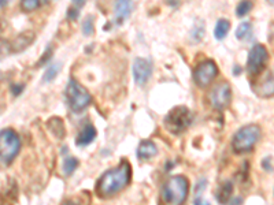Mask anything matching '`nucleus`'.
<instances>
[{"instance_id":"1","label":"nucleus","mask_w":274,"mask_h":205,"mask_svg":"<svg viewBox=\"0 0 274 205\" xmlns=\"http://www.w3.org/2000/svg\"><path fill=\"white\" fill-rule=\"evenodd\" d=\"M132 170L126 160H122L115 169H111L103 174L102 178L97 182L96 190L100 197H111L125 189L130 182Z\"/></svg>"},{"instance_id":"2","label":"nucleus","mask_w":274,"mask_h":205,"mask_svg":"<svg viewBox=\"0 0 274 205\" xmlns=\"http://www.w3.org/2000/svg\"><path fill=\"white\" fill-rule=\"evenodd\" d=\"M189 193L188 179L183 175L169 178L163 185L161 199L163 205H183Z\"/></svg>"},{"instance_id":"3","label":"nucleus","mask_w":274,"mask_h":205,"mask_svg":"<svg viewBox=\"0 0 274 205\" xmlns=\"http://www.w3.org/2000/svg\"><path fill=\"white\" fill-rule=\"evenodd\" d=\"M21 148V140L12 129L0 132V164L8 166L16 158Z\"/></svg>"},{"instance_id":"4","label":"nucleus","mask_w":274,"mask_h":205,"mask_svg":"<svg viewBox=\"0 0 274 205\" xmlns=\"http://www.w3.org/2000/svg\"><path fill=\"white\" fill-rule=\"evenodd\" d=\"M259 137H261V129L258 125H247L242 127L233 137V141H232L233 151L236 153L251 152L255 144L258 142Z\"/></svg>"},{"instance_id":"5","label":"nucleus","mask_w":274,"mask_h":205,"mask_svg":"<svg viewBox=\"0 0 274 205\" xmlns=\"http://www.w3.org/2000/svg\"><path fill=\"white\" fill-rule=\"evenodd\" d=\"M66 99H67V104L71 111H74V112H82L86 110L92 101L89 92L73 78L70 79L69 84L66 86Z\"/></svg>"},{"instance_id":"6","label":"nucleus","mask_w":274,"mask_h":205,"mask_svg":"<svg viewBox=\"0 0 274 205\" xmlns=\"http://www.w3.org/2000/svg\"><path fill=\"white\" fill-rule=\"evenodd\" d=\"M192 123V112L187 107H176L173 108L165 118V127L172 134H181L185 132Z\"/></svg>"},{"instance_id":"7","label":"nucleus","mask_w":274,"mask_h":205,"mask_svg":"<svg viewBox=\"0 0 274 205\" xmlns=\"http://www.w3.org/2000/svg\"><path fill=\"white\" fill-rule=\"evenodd\" d=\"M269 62V52L265 45L262 44H257L254 45L250 52H248L247 60V71L250 75L257 77L261 73H264L266 68V64Z\"/></svg>"},{"instance_id":"8","label":"nucleus","mask_w":274,"mask_h":205,"mask_svg":"<svg viewBox=\"0 0 274 205\" xmlns=\"http://www.w3.org/2000/svg\"><path fill=\"white\" fill-rule=\"evenodd\" d=\"M207 99H209L210 105H211L214 110H226V108L231 105L232 101L231 85L228 84V82L217 84L213 89L210 90L209 97H207Z\"/></svg>"},{"instance_id":"9","label":"nucleus","mask_w":274,"mask_h":205,"mask_svg":"<svg viewBox=\"0 0 274 205\" xmlns=\"http://www.w3.org/2000/svg\"><path fill=\"white\" fill-rule=\"evenodd\" d=\"M217 75H218V67H217L215 62L205 60L195 68L194 81L199 88H206L214 81Z\"/></svg>"},{"instance_id":"10","label":"nucleus","mask_w":274,"mask_h":205,"mask_svg":"<svg viewBox=\"0 0 274 205\" xmlns=\"http://www.w3.org/2000/svg\"><path fill=\"white\" fill-rule=\"evenodd\" d=\"M257 82H251L254 92L261 97H272L274 96V75L270 71L261 73L257 75Z\"/></svg>"},{"instance_id":"11","label":"nucleus","mask_w":274,"mask_h":205,"mask_svg":"<svg viewBox=\"0 0 274 205\" xmlns=\"http://www.w3.org/2000/svg\"><path fill=\"white\" fill-rule=\"evenodd\" d=\"M152 75V63L148 59L136 58L133 62V78L140 86L145 85Z\"/></svg>"},{"instance_id":"12","label":"nucleus","mask_w":274,"mask_h":205,"mask_svg":"<svg viewBox=\"0 0 274 205\" xmlns=\"http://www.w3.org/2000/svg\"><path fill=\"white\" fill-rule=\"evenodd\" d=\"M34 41V33L30 30L22 32L21 34H18L15 37L14 41H11V51L12 52H21L25 48H27L32 42Z\"/></svg>"},{"instance_id":"13","label":"nucleus","mask_w":274,"mask_h":205,"mask_svg":"<svg viewBox=\"0 0 274 205\" xmlns=\"http://www.w3.org/2000/svg\"><path fill=\"white\" fill-rule=\"evenodd\" d=\"M115 16H117V21L121 23L125 19H128L132 12V0H115Z\"/></svg>"},{"instance_id":"14","label":"nucleus","mask_w":274,"mask_h":205,"mask_svg":"<svg viewBox=\"0 0 274 205\" xmlns=\"http://www.w3.org/2000/svg\"><path fill=\"white\" fill-rule=\"evenodd\" d=\"M95 138H96V129L92 126V125H86V126L81 130L78 137H77L75 144H77L78 147H86V145H89Z\"/></svg>"},{"instance_id":"15","label":"nucleus","mask_w":274,"mask_h":205,"mask_svg":"<svg viewBox=\"0 0 274 205\" xmlns=\"http://www.w3.org/2000/svg\"><path fill=\"white\" fill-rule=\"evenodd\" d=\"M158 153V148L152 141H145L140 142L139 148H137V156H139L141 160H147V159H151L155 156Z\"/></svg>"},{"instance_id":"16","label":"nucleus","mask_w":274,"mask_h":205,"mask_svg":"<svg viewBox=\"0 0 274 205\" xmlns=\"http://www.w3.org/2000/svg\"><path fill=\"white\" fill-rule=\"evenodd\" d=\"M232 193H233V184H232L231 181H226L217 189L215 199L218 200L220 204H228L229 200H231Z\"/></svg>"},{"instance_id":"17","label":"nucleus","mask_w":274,"mask_h":205,"mask_svg":"<svg viewBox=\"0 0 274 205\" xmlns=\"http://www.w3.org/2000/svg\"><path fill=\"white\" fill-rule=\"evenodd\" d=\"M229 29H231V22L228 19H218L217 25L214 27V37L217 40H224L228 33H229Z\"/></svg>"},{"instance_id":"18","label":"nucleus","mask_w":274,"mask_h":205,"mask_svg":"<svg viewBox=\"0 0 274 205\" xmlns=\"http://www.w3.org/2000/svg\"><path fill=\"white\" fill-rule=\"evenodd\" d=\"M205 32H206L205 22L202 21V19H198V21L195 22L194 27H192V32H191V41L192 42L202 41V40H203V37H205Z\"/></svg>"},{"instance_id":"19","label":"nucleus","mask_w":274,"mask_h":205,"mask_svg":"<svg viewBox=\"0 0 274 205\" xmlns=\"http://www.w3.org/2000/svg\"><path fill=\"white\" fill-rule=\"evenodd\" d=\"M253 36V26L250 22H243L236 29L237 40H247Z\"/></svg>"},{"instance_id":"20","label":"nucleus","mask_w":274,"mask_h":205,"mask_svg":"<svg viewBox=\"0 0 274 205\" xmlns=\"http://www.w3.org/2000/svg\"><path fill=\"white\" fill-rule=\"evenodd\" d=\"M48 127L56 137H60V138L65 137V126H63L62 119H59V118H52L48 122Z\"/></svg>"},{"instance_id":"21","label":"nucleus","mask_w":274,"mask_h":205,"mask_svg":"<svg viewBox=\"0 0 274 205\" xmlns=\"http://www.w3.org/2000/svg\"><path fill=\"white\" fill-rule=\"evenodd\" d=\"M48 0H21V8L25 12H32L37 10L40 5L45 4Z\"/></svg>"},{"instance_id":"22","label":"nucleus","mask_w":274,"mask_h":205,"mask_svg":"<svg viewBox=\"0 0 274 205\" xmlns=\"http://www.w3.org/2000/svg\"><path fill=\"white\" fill-rule=\"evenodd\" d=\"M254 3L253 0H242L236 7V15L239 18H243V16H246L247 14H250V11L253 10Z\"/></svg>"},{"instance_id":"23","label":"nucleus","mask_w":274,"mask_h":205,"mask_svg":"<svg viewBox=\"0 0 274 205\" xmlns=\"http://www.w3.org/2000/svg\"><path fill=\"white\" fill-rule=\"evenodd\" d=\"M60 70V64L55 63L51 64L47 70H45V73L43 75V82H51V81H54L56 78V75L59 74Z\"/></svg>"},{"instance_id":"24","label":"nucleus","mask_w":274,"mask_h":205,"mask_svg":"<svg viewBox=\"0 0 274 205\" xmlns=\"http://www.w3.org/2000/svg\"><path fill=\"white\" fill-rule=\"evenodd\" d=\"M77 167H78V160L77 159L73 158V156H67L65 159V162H63V173L66 175H71Z\"/></svg>"},{"instance_id":"25","label":"nucleus","mask_w":274,"mask_h":205,"mask_svg":"<svg viewBox=\"0 0 274 205\" xmlns=\"http://www.w3.org/2000/svg\"><path fill=\"white\" fill-rule=\"evenodd\" d=\"M82 33L85 34V36H89L93 33V16L88 15L82 21Z\"/></svg>"},{"instance_id":"26","label":"nucleus","mask_w":274,"mask_h":205,"mask_svg":"<svg viewBox=\"0 0 274 205\" xmlns=\"http://www.w3.org/2000/svg\"><path fill=\"white\" fill-rule=\"evenodd\" d=\"M11 42L5 41L3 38H0V58L3 56H7L8 53H11Z\"/></svg>"},{"instance_id":"27","label":"nucleus","mask_w":274,"mask_h":205,"mask_svg":"<svg viewBox=\"0 0 274 205\" xmlns=\"http://www.w3.org/2000/svg\"><path fill=\"white\" fill-rule=\"evenodd\" d=\"M51 55H52V47H48L47 48V51H45V53L41 56V60L38 62L37 66H43V64L45 63L49 58H51Z\"/></svg>"},{"instance_id":"28","label":"nucleus","mask_w":274,"mask_h":205,"mask_svg":"<svg viewBox=\"0 0 274 205\" xmlns=\"http://www.w3.org/2000/svg\"><path fill=\"white\" fill-rule=\"evenodd\" d=\"M23 88H25V86L22 84H14L11 85V92H12V95L14 96H19L22 93Z\"/></svg>"},{"instance_id":"29","label":"nucleus","mask_w":274,"mask_h":205,"mask_svg":"<svg viewBox=\"0 0 274 205\" xmlns=\"http://www.w3.org/2000/svg\"><path fill=\"white\" fill-rule=\"evenodd\" d=\"M78 8H75V7H71V8H69V11H67V19H71V21H74V19H77L78 18Z\"/></svg>"},{"instance_id":"30","label":"nucleus","mask_w":274,"mask_h":205,"mask_svg":"<svg viewBox=\"0 0 274 205\" xmlns=\"http://www.w3.org/2000/svg\"><path fill=\"white\" fill-rule=\"evenodd\" d=\"M86 0H73V4H74L75 8H81L82 5L85 4Z\"/></svg>"},{"instance_id":"31","label":"nucleus","mask_w":274,"mask_h":205,"mask_svg":"<svg viewBox=\"0 0 274 205\" xmlns=\"http://www.w3.org/2000/svg\"><path fill=\"white\" fill-rule=\"evenodd\" d=\"M195 205H210V203H209V201L200 200V199H198V200L195 201Z\"/></svg>"},{"instance_id":"32","label":"nucleus","mask_w":274,"mask_h":205,"mask_svg":"<svg viewBox=\"0 0 274 205\" xmlns=\"http://www.w3.org/2000/svg\"><path fill=\"white\" fill-rule=\"evenodd\" d=\"M233 74H235V75H239V74H240V67H239V66H235V70H233Z\"/></svg>"},{"instance_id":"33","label":"nucleus","mask_w":274,"mask_h":205,"mask_svg":"<svg viewBox=\"0 0 274 205\" xmlns=\"http://www.w3.org/2000/svg\"><path fill=\"white\" fill-rule=\"evenodd\" d=\"M5 3H7V0H0V7H4Z\"/></svg>"},{"instance_id":"34","label":"nucleus","mask_w":274,"mask_h":205,"mask_svg":"<svg viewBox=\"0 0 274 205\" xmlns=\"http://www.w3.org/2000/svg\"><path fill=\"white\" fill-rule=\"evenodd\" d=\"M266 1H268L270 5H274V0H266Z\"/></svg>"},{"instance_id":"35","label":"nucleus","mask_w":274,"mask_h":205,"mask_svg":"<svg viewBox=\"0 0 274 205\" xmlns=\"http://www.w3.org/2000/svg\"><path fill=\"white\" fill-rule=\"evenodd\" d=\"M63 205H77V204H74V203H71V201H69V203H66V204H63Z\"/></svg>"}]
</instances>
